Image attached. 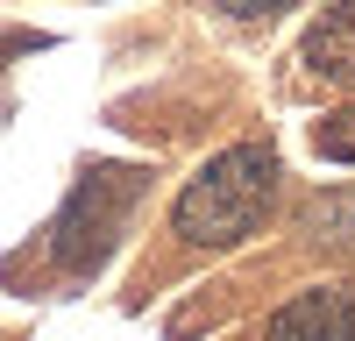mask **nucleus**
I'll return each mask as SVG.
<instances>
[{"mask_svg":"<svg viewBox=\"0 0 355 341\" xmlns=\"http://www.w3.org/2000/svg\"><path fill=\"white\" fill-rule=\"evenodd\" d=\"M270 192H277V157L263 150V142H242V150H220L214 164L199 170V178L178 192V235L185 242H242L249 227L270 213Z\"/></svg>","mask_w":355,"mask_h":341,"instance_id":"1","label":"nucleus"},{"mask_svg":"<svg viewBox=\"0 0 355 341\" xmlns=\"http://www.w3.org/2000/svg\"><path fill=\"white\" fill-rule=\"evenodd\" d=\"M135 170H93L78 185V199L64 207V227H57V256L64 263H93V256L114 242V220H121V199H135Z\"/></svg>","mask_w":355,"mask_h":341,"instance_id":"2","label":"nucleus"},{"mask_svg":"<svg viewBox=\"0 0 355 341\" xmlns=\"http://www.w3.org/2000/svg\"><path fill=\"white\" fill-rule=\"evenodd\" d=\"M263 341H355V292L327 284V292H299L291 306L270 313Z\"/></svg>","mask_w":355,"mask_h":341,"instance_id":"3","label":"nucleus"},{"mask_svg":"<svg viewBox=\"0 0 355 341\" xmlns=\"http://www.w3.org/2000/svg\"><path fill=\"white\" fill-rule=\"evenodd\" d=\"M306 71L327 78V85H355V0L327 8L306 36Z\"/></svg>","mask_w":355,"mask_h":341,"instance_id":"4","label":"nucleus"},{"mask_svg":"<svg viewBox=\"0 0 355 341\" xmlns=\"http://www.w3.org/2000/svg\"><path fill=\"white\" fill-rule=\"evenodd\" d=\"M313 235L334 242V249H355V192H334V199H313Z\"/></svg>","mask_w":355,"mask_h":341,"instance_id":"5","label":"nucleus"},{"mask_svg":"<svg viewBox=\"0 0 355 341\" xmlns=\"http://www.w3.org/2000/svg\"><path fill=\"white\" fill-rule=\"evenodd\" d=\"M320 150L327 157H341V164H355V107H341V114H327V121H320Z\"/></svg>","mask_w":355,"mask_h":341,"instance_id":"6","label":"nucleus"},{"mask_svg":"<svg viewBox=\"0 0 355 341\" xmlns=\"http://www.w3.org/2000/svg\"><path fill=\"white\" fill-rule=\"evenodd\" d=\"M227 15H270V8H284V0H220Z\"/></svg>","mask_w":355,"mask_h":341,"instance_id":"7","label":"nucleus"}]
</instances>
